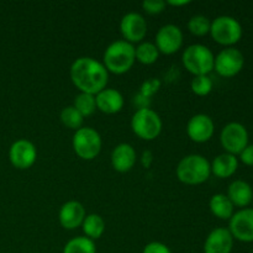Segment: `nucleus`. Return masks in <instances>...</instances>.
<instances>
[{
    "instance_id": "f257e3e1",
    "label": "nucleus",
    "mask_w": 253,
    "mask_h": 253,
    "mask_svg": "<svg viewBox=\"0 0 253 253\" xmlns=\"http://www.w3.org/2000/svg\"><path fill=\"white\" fill-rule=\"evenodd\" d=\"M69 77L73 85L81 93L96 95L106 88L109 82V72L103 62L93 57H79L69 68Z\"/></svg>"
},
{
    "instance_id": "f03ea898",
    "label": "nucleus",
    "mask_w": 253,
    "mask_h": 253,
    "mask_svg": "<svg viewBox=\"0 0 253 253\" xmlns=\"http://www.w3.org/2000/svg\"><path fill=\"white\" fill-rule=\"evenodd\" d=\"M135 62V46L124 40L111 42L103 54V64L106 71L116 76L127 73Z\"/></svg>"
},
{
    "instance_id": "7ed1b4c3",
    "label": "nucleus",
    "mask_w": 253,
    "mask_h": 253,
    "mask_svg": "<svg viewBox=\"0 0 253 253\" xmlns=\"http://www.w3.org/2000/svg\"><path fill=\"white\" fill-rule=\"evenodd\" d=\"M178 180L187 185H200L211 175L210 162L202 155L193 153L183 157L175 168Z\"/></svg>"
},
{
    "instance_id": "20e7f679",
    "label": "nucleus",
    "mask_w": 253,
    "mask_h": 253,
    "mask_svg": "<svg viewBox=\"0 0 253 253\" xmlns=\"http://www.w3.org/2000/svg\"><path fill=\"white\" fill-rule=\"evenodd\" d=\"M182 63L184 68L197 76H209L214 71L215 56L211 49L202 43L188 46L182 54Z\"/></svg>"
},
{
    "instance_id": "39448f33",
    "label": "nucleus",
    "mask_w": 253,
    "mask_h": 253,
    "mask_svg": "<svg viewBox=\"0 0 253 253\" xmlns=\"http://www.w3.org/2000/svg\"><path fill=\"white\" fill-rule=\"evenodd\" d=\"M163 123L161 116L150 108L137 109L131 118V128L138 138L153 141L162 132Z\"/></svg>"
},
{
    "instance_id": "423d86ee",
    "label": "nucleus",
    "mask_w": 253,
    "mask_h": 253,
    "mask_svg": "<svg viewBox=\"0 0 253 253\" xmlns=\"http://www.w3.org/2000/svg\"><path fill=\"white\" fill-rule=\"evenodd\" d=\"M244 35L242 25L235 17L229 15H221L211 21L210 26V36L216 43L226 47H234L239 43Z\"/></svg>"
},
{
    "instance_id": "0eeeda50",
    "label": "nucleus",
    "mask_w": 253,
    "mask_h": 253,
    "mask_svg": "<svg viewBox=\"0 0 253 253\" xmlns=\"http://www.w3.org/2000/svg\"><path fill=\"white\" fill-rule=\"evenodd\" d=\"M72 147L74 153L81 160L93 161L100 153L103 147L100 133L93 127L83 126L74 132L72 138Z\"/></svg>"
},
{
    "instance_id": "6e6552de",
    "label": "nucleus",
    "mask_w": 253,
    "mask_h": 253,
    "mask_svg": "<svg viewBox=\"0 0 253 253\" xmlns=\"http://www.w3.org/2000/svg\"><path fill=\"white\" fill-rule=\"evenodd\" d=\"M249 131L242 124L229 123L222 127L220 133V143L225 152L237 156L249 146Z\"/></svg>"
},
{
    "instance_id": "1a4fd4ad",
    "label": "nucleus",
    "mask_w": 253,
    "mask_h": 253,
    "mask_svg": "<svg viewBox=\"0 0 253 253\" xmlns=\"http://www.w3.org/2000/svg\"><path fill=\"white\" fill-rule=\"evenodd\" d=\"M244 54L235 47H226L215 56L214 71L222 78L236 77L244 69Z\"/></svg>"
},
{
    "instance_id": "9d476101",
    "label": "nucleus",
    "mask_w": 253,
    "mask_h": 253,
    "mask_svg": "<svg viewBox=\"0 0 253 253\" xmlns=\"http://www.w3.org/2000/svg\"><path fill=\"white\" fill-rule=\"evenodd\" d=\"M155 44L160 53L170 56L182 48L184 36L179 26L174 24L163 25L156 34Z\"/></svg>"
},
{
    "instance_id": "9b49d317",
    "label": "nucleus",
    "mask_w": 253,
    "mask_h": 253,
    "mask_svg": "<svg viewBox=\"0 0 253 253\" xmlns=\"http://www.w3.org/2000/svg\"><path fill=\"white\" fill-rule=\"evenodd\" d=\"M37 160V148L26 138L16 140L9 148V161L16 169L26 170Z\"/></svg>"
},
{
    "instance_id": "f8f14e48",
    "label": "nucleus",
    "mask_w": 253,
    "mask_h": 253,
    "mask_svg": "<svg viewBox=\"0 0 253 253\" xmlns=\"http://www.w3.org/2000/svg\"><path fill=\"white\" fill-rule=\"evenodd\" d=\"M147 21L138 12H127L120 21V32L124 41L131 44L141 43L147 35Z\"/></svg>"
},
{
    "instance_id": "ddd939ff",
    "label": "nucleus",
    "mask_w": 253,
    "mask_h": 253,
    "mask_svg": "<svg viewBox=\"0 0 253 253\" xmlns=\"http://www.w3.org/2000/svg\"><path fill=\"white\" fill-rule=\"evenodd\" d=\"M229 231L234 240L245 244L253 242V209L245 208L234 212L229 220Z\"/></svg>"
},
{
    "instance_id": "4468645a",
    "label": "nucleus",
    "mask_w": 253,
    "mask_h": 253,
    "mask_svg": "<svg viewBox=\"0 0 253 253\" xmlns=\"http://www.w3.org/2000/svg\"><path fill=\"white\" fill-rule=\"evenodd\" d=\"M187 135L193 142L205 143L210 141L215 132V124L207 114H197L192 116L187 124Z\"/></svg>"
},
{
    "instance_id": "2eb2a0df",
    "label": "nucleus",
    "mask_w": 253,
    "mask_h": 253,
    "mask_svg": "<svg viewBox=\"0 0 253 253\" xmlns=\"http://www.w3.org/2000/svg\"><path fill=\"white\" fill-rule=\"evenodd\" d=\"M85 216V208L77 200H68L58 211L59 224L66 230H76L81 227Z\"/></svg>"
},
{
    "instance_id": "dca6fc26",
    "label": "nucleus",
    "mask_w": 253,
    "mask_h": 253,
    "mask_svg": "<svg viewBox=\"0 0 253 253\" xmlns=\"http://www.w3.org/2000/svg\"><path fill=\"white\" fill-rule=\"evenodd\" d=\"M234 249V237L229 229L216 227L211 230L204 242V253H231Z\"/></svg>"
},
{
    "instance_id": "f3484780",
    "label": "nucleus",
    "mask_w": 253,
    "mask_h": 253,
    "mask_svg": "<svg viewBox=\"0 0 253 253\" xmlns=\"http://www.w3.org/2000/svg\"><path fill=\"white\" fill-rule=\"evenodd\" d=\"M111 166L119 173H127L137 162V153L130 143H119L110 156Z\"/></svg>"
},
{
    "instance_id": "a211bd4d",
    "label": "nucleus",
    "mask_w": 253,
    "mask_h": 253,
    "mask_svg": "<svg viewBox=\"0 0 253 253\" xmlns=\"http://www.w3.org/2000/svg\"><path fill=\"white\" fill-rule=\"evenodd\" d=\"M96 101V110L101 111L108 115H114L123 110L124 96L118 89L114 88H105L101 91H99L95 95Z\"/></svg>"
},
{
    "instance_id": "6ab92c4d",
    "label": "nucleus",
    "mask_w": 253,
    "mask_h": 253,
    "mask_svg": "<svg viewBox=\"0 0 253 253\" xmlns=\"http://www.w3.org/2000/svg\"><path fill=\"white\" fill-rule=\"evenodd\" d=\"M226 195L234 207L245 209L252 203L253 189L246 180L237 179L229 185Z\"/></svg>"
},
{
    "instance_id": "aec40b11",
    "label": "nucleus",
    "mask_w": 253,
    "mask_h": 253,
    "mask_svg": "<svg viewBox=\"0 0 253 253\" xmlns=\"http://www.w3.org/2000/svg\"><path fill=\"white\" fill-rule=\"evenodd\" d=\"M210 168H211V174H214L215 177L220 179H226L237 172L239 158L230 153H221L216 156L214 161L210 163Z\"/></svg>"
},
{
    "instance_id": "412c9836",
    "label": "nucleus",
    "mask_w": 253,
    "mask_h": 253,
    "mask_svg": "<svg viewBox=\"0 0 253 253\" xmlns=\"http://www.w3.org/2000/svg\"><path fill=\"white\" fill-rule=\"evenodd\" d=\"M209 208L211 214L220 220H230L234 215L235 207L226 194L217 193L210 198Z\"/></svg>"
},
{
    "instance_id": "4be33fe9",
    "label": "nucleus",
    "mask_w": 253,
    "mask_h": 253,
    "mask_svg": "<svg viewBox=\"0 0 253 253\" xmlns=\"http://www.w3.org/2000/svg\"><path fill=\"white\" fill-rule=\"evenodd\" d=\"M81 227L84 232V236L95 241L104 235L106 224L99 214H88L84 217V221Z\"/></svg>"
},
{
    "instance_id": "5701e85b",
    "label": "nucleus",
    "mask_w": 253,
    "mask_h": 253,
    "mask_svg": "<svg viewBox=\"0 0 253 253\" xmlns=\"http://www.w3.org/2000/svg\"><path fill=\"white\" fill-rule=\"evenodd\" d=\"M135 54L136 61L140 62L141 64H145V66H151V64L157 62L161 53L153 42L142 41L135 47Z\"/></svg>"
},
{
    "instance_id": "b1692460",
    "label": "nucleus",
    "mask_w": 253,
    "mask_h": 253,
    "mask_svg": "<svg viewBox=\"0 0 253 253\" xmlns=\"http://www.w3.org/2000/svg\"><path fill=\"white\" fill-rule=\"evenodd\" d=\"M63 253H96L95 242L85 236L73 237L64 245Z\"/></svg>"
},
{
    "instance_id": "393cba45",
    "label": "nucleus",
    "mask_w": 253,
    "mask_h": 253,
    "mask_svg": "<svg viewBox=\"0 0 253 253\" xmlns=\"http://www.w3.org/2000/svg\"><path fill=\"white\" fill-rule=\"evenodd\" d=\"M59 118H61L62 124L69 130L77 131L83 127L84 118L73 105L66 106V108L62 109Z\"/></svg>"
},
{
    "instance_id": "a878e982",
    "label": "nucleus",
    "mask_w": 253,
    "mask_h": 253,
    "mask_svg": "<svg viewBox=\"0 0 253 253\" xmlns=\"http://www.w3.org/2000/svg\"><path fill=\"white\" fill-rule=\"evenodd\" d=\"M73 106L82 114L83 118L91 116L96 111V101L95 95L86 93H79L74 98Z\"/></svg>"
},
{
    "instance_id": "bb28decb",
    "label": "nucleus",
    "mask_w": 253,
    "mask_h": 253,
    "mask_svg": "<svg viewBox=\"0 0 253 253\" xmlns=\"http://www.w3.org/2000/svg\"><path fill=\"white\" fill-rule=\"evenodd\" d=\"M210 26L211 21L205 15H194L188 21V30L193 36L204 37L210 34Z\"/></svg>"
},
{
    "instance_id": "cd10ccee",
    "label": "nucleus",
    "mask_w": 253,
    "mask_h": 253,
    "mask_svg": "<svg viewBox=\"0 0 253 253\" xmlns=\"http://www.w3.org/2000/svg\"><path fill=\"white\" fill-rule=\"evenodd\" d=\"M212 88H214V83L209 76L193 77L190 82V89L198 96L209 95L212 91Z\"/></svg>"
},
{
    "instance_id": "c85d7f7f",
    "label": "nucleus",
    "mask_w": 253,
    "mask_h": 253,
    "mask_svg": "<svg viewBox=\"0 0 253 253\" xmlns=\"http://www.w3.org/2000/svg\"><path fill=\"white\" fill-rule=\"evenodd\" d=\"M161 88V81L157 78H150L147 81H145L141 85L140 94L145 98L151 99Z\"/></svg>"
},
{
    "instance_id": "c756f323",
    "label": "nucleus",
    "mask_w": 253,
    "mask_h": 253,
    "mask_svg": "<svg viewBox=\"0 0 253 253\" xmlns=\"http://www.w3.org/2000/svg\"><path fill=\"white\" fill-rule=\"evenodd\" d=\"M142 9L145 10L147 14L150 15H160L162 14L166 10V1L163 0H145V1L141 4Z\"/></svg>"
},
{
    "instance_id": "7c9ffc66",
    "label": "nucleus",
    "mask_w": 253,
    "mask_h": 253,
    "mask_svg": "<svg viewBox=\"0 0 253 253\" xmlns=\"http://www.w3.org/2000/svg\"><path fill=\"white\" fill-rule=\"evenodd\" d=\"M142 253H172V251H170L167 245L162 244V242L153 241L146 245Z\"/></svg>"
},
{
    "instance_id": "2f4dec72",
    "label": "nucleus",
    "mask_w": 253,
    "mask_h": 253,
    "mask_svg": "<svg viewBox=\"0 0 253 253\" xmlns=\"http://www.w3.org/2000/svg\"><path fill=\"white\" fill-rule=\"evenodd\" d=\"M239 156L240 161H241L245 166L253 167V145H250L249 143V146H247Z\"/></svg>"
},
{
    "instance_id": "473e14b6",
    "label": "nucleus",
    "mask_w": 253,
    "mask_h": 253,
    "mask_svg": "<svg viewBox=\"0 0 253 253\" xmlns=\"http://www.w3.org/2000/svg\"><path fill=\"white\" fill-rule=\"evenodd\" d=\"M153 162V155L151 151L146 150L143 151L142 156H141V163H142L143 168H150L151 165Z\"/></svg>"
},
{
    "instance_id": "72a5a7b5",
    "label": "nucleus",
    "mask_w": 253,
    "mask_h": 253,
    "mask_svg": "<svg viewBox=\"0 0 253 253\" xmlns=\"http://www.w3.org/2000/svg\"><path fill=\"white\" fill-rule=\"evenodd\" d=\"M166 4L167 5H170V6H174V7H179V6H185V5L190 4L189 0H182V1H173V0H170V1H166Z\"/></svg>"
},
{
    "instance_id": "f704fd0d",
    "label": "nucleus",
    "mask_w": 253,
    "mask_h": 253,
    "mask_svg": "<svg viewBox=\"0 0 253 253\" xmlns=\"http://www.w3.org/2000/svg\"><path fill=\"white\" fill-rule=\"evenodd\" d=\"M252 203H253V198H252Z\"/></svg>"
},
{
    "instance_id": "c9c22d12",
    "label": "nucleus",
    "mask_w": 253,
    "mask_h": 253,
    "mask_svg": "<svg viewBox=\"0 0 253 253\" xmlns=\"http://www.w3.org/2000/svg\"><path fill=\"white\" fill-rule=\"evenodd\" d=\"M252 253H253V252H252Z\"/></svg>"
}]
</instances>
